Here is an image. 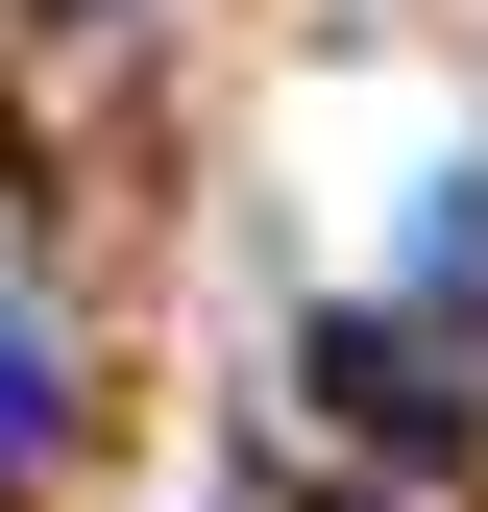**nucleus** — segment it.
<instances>
[{
	"instance_id": "nucleus-1",
	"label": "nucleus",
	"mask_w": 488,
	"mask_h": 512,
	"mask_svg": "<svg viewBox=\"0 0 488 512\" xmlns=\"http://www.w3.org/2000/svg\"><path fill=\"white\" fill-rule=\"evenodd\" d=\"M49 415H74V391H49V342H0V464H49Z\"/></svg>"
}]
</instances>
